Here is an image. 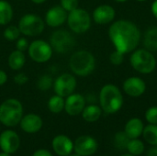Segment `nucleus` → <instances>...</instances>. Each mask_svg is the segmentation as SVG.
Instances as JSON below:
<instances>
[{"instance_id": "nucleus-19", "label": "nucleus", "mask_w": 157, "mask_h": 156, "mask_svg": "<svg viewBox=\"0 0 157 156\" xmlns=\"http://www.w3.org/2000/svg\"><path fill=\"white\" fill-rule=\"evenodd\" d=\"M144 129V125L143 120L139 118H132L127 121L124 128V132L130 139H137L143 134Z\"/></svg>"}, {"instance_id": "nucleus-12", "label": "nucleus", "mask_w": 157, "mask_h": 156, "mask_svg": "<svg viewBox=\"0 0 157 156\" xmlns=\"http://www.w3.org/2000/svg\"><path fill=\"white\" fill-rule=\"evenodd\" d=\"M122 89L126 95L132 97H139L146 91V84L144 79L138 76H131L122 84Z\"/></svg>"}, {"instance_id": "nucleus-26", "label": "nucleus", "mask_w": 157, "mask_h": 156, "mask_svg": "<svg viewBox=\"0 0 157 156\" xmlns=\"http://www.w3.org/2000/svg\"><path fill=\"white\" fill-rule=\"evenodd\" d=\"M127 150L132 155H141L144 153V144L138 138L137 139H131L129 143H128Z\"/></svg>"}, {"instance_id": "nucleus-39", "label": "nucleus", "mask_w": 157, "mask_h": 156, "mask_svg": "<svg viewBox=\"0 0 157 156\" xmlns=\"http://www.w3.org/2000/svg\"><path fill=\"white\" fill-rule=\"evenodd\" d=\"M32 3H34V4H36V5H41V4H43V3H45L47 0H30Z\"/></svg>"}, {"instance_id": "nucleus-4", "label": "nucleus", "mask_w": 157, "mask_h": 156, "mask_svg": "<svg viewBox=\"0 0 157 156\" xmlns=\"http://www.w3.org/2000/svg\"><path fill=\"white\" fill-rule=\"evenodd\" d=\"M23 117L22 103L17 98H7L0 104V122L6 127L19 124Z\"/></svg>"}, {"instance_id": "nucleus-16", "label": "nucleus", "mask_w": 157, "mask_h": 156, "mask_svg": "<svg viewBox=\"0 0 157 156\" xmlns=\"http://www.w3.org/2000/svg\"><path fill=\"white\" fill-rule=\"evenodd\" d=\"M116 17V11L110 5H100L97 6L93 13L92 18L98 25H107L111 23Z\"/></svg>"}, {"instance_id": "nucleus-15", "label": "nucleus", "mask_w": 157, "mask_h": 156, "mask_svg": "<svg viewBox=\"0 0 157 156\" xmlns=\"http://www.w3.org/2000/svg\"><path fill=\"white\" fill-rule=\"evenodd\" d=\"M20 144V139L17 132L11 130H6L0 134V148L7 154L17 152Z\"/></svg>"}, {"instance_id": "nucleus-30", "label": "nucleus", "mask_w": 157, "mask_h": 156, "mask_svg": "<svg viewBox=\"0 0 157 156\" xmlns=\"http://www.w3.org/2000/svg\"><path fill=\"white\" fill-rule=\"evenodd\" d=\"M145 120L149 124L157 125V106L149 108L145 112Z\"/></svg>"}, {"instance_id": "nucleus-17", "label": "nucleus", "mask_w": 157, "mask_h": 156, "mask_svg": "<svg viewBox=\"0 0 157 156\" xmlns=\"http://www.w3.org/2000/svg\"><path fill=\"white\" fill-rule=\"evenodd\" d=\"M41 118L34 113H29L22 117L19 125L23 131L27 133H35L38 132L42 127Z\"/></svg>"}, {"instance_id": "nucleus-40", "label": "nucleus", "mask_w": 157, "mask_h": 156, "mask_svg": "<svg viewBox=\"0 0 157 156\" xmlns=\"http://www.w3.org/2000/svg\"><path fill=\"white\" fill-rule=\"evenodd\" d=\"M0 156H11V155H10V154H7V153L3 152V153H1V154H0Z\"/></svg>"}, {"instance_id": "nucleus-24", "label": "nucleus", "mask_w": 157, "mask_h": 156, "mask_svg": "<svg viewBox=\"0 0 157 156\" xmlns=\"http://www.w3.org/2000/svg\"><path fill=\"white\" fill-rule=\"evenodd\" d=\"M64 102H65L64 97L55 94L54 96L50 97L48 101V108L52 113L54 114L61 113L63 110H64Z\"/></svg>"}, {"instance_id": "nucleus-2", "label": "nucleus", "mask_w": 157, "mask_h": 156, "mask_svg": "<svg viewBox=\"0 0 157 156\" xmlns=\"http://www.w3.org/2000/svg\"><path fill=\"white\" fill-rule=\"evenodd\" d=\"M69 67L75 75L86 77L90 75L96 68V58L92 52L86 50H79L71 55Z\"/></svg>"}, {"instance_id": "nucleus-9", "label": "nucleus", "mask_w": 157, "mask_h": 156, "mask_svg": "<svg viewBox=\"0 0 157 156\" xmlns=\"http://www.w3.org/2000/svg\"><path fill=\"white\" fill-rule=\"evenodd\" d=\"M28 54L32 62L37 63H45L52 59L53 50L49 41L38 39L29 43Z\"/></svg>"}, {"instance_id": "nucleus-13", "label": "nucleus", "mask_w": 157, "mask_h": 156, "mask_svg": "<svg viewBox=\"0 0 157 156\" xmlns=\"http://www.w3.org/2000/svg\"><path fill=\"white\" fill-rule=\"evenodd\" d=\"M74 150L81 156H90L94 154L98 150L97 141L88 135L78 137L74 143Z\"/></svg>"}, {"instance_id": "nucleus-34", "label": "nucleus", "mask_w": 157, "mask_h": 156, "mask_svg": "<svg viewBox=\"0 0 157 156\" xmlns=\"http://www.w3.org/2000/svg\"><path fill=\"white\" fill-rule=\"evenodd\" d=\"M13 80H14L15 84H17L18 86H24L28 83L29 76L25 73H17L13 77Z\"/></svg>"}, {"instance_id": "nucleus-20", "label": "nucleus", "mask_w": 157, "mask_h": 156, "mask_svg": "<svg viewBox=\"0 0 157 156\" xmlns=\"http://www.w3.org/2000/svg\"><path fill=\"white\" fill-rule=\"evenodd\" d=\"M26 63V56L23 51L14 50L7 58V65L12 71H20Z\"/></svg>"}, {"instance_id": "nucleus-11", "label": "nucleus", "mask_w": 157, "mask_h": 156, "mask_svg": "<svg viewBox=\"0 0 157 156\" xmlns=\"http://www.w3.org/2000/svg\"><path fill=\"white\" fill-rule=\"evenodd\" d=\"M67 16L68 12H66L60 5H56L47 10L44 22L50 28H60L66 22Z\"/></svg>"}, {"instance_id": "nucleus-37", "label": "nucleus", "mask_w": 157, "mask_h": 156, "mask_svg": "<svg viewBox=\"0 0 157 156\" xmlns=\"http://www.w3.org/2000/svg\"><path fill=\"white\" fill-rule=\"evenodd\" d=\"M151 11H152V14L154 15V17L157 19V0H155V1L152 3Z\"/></svg>"}, {"instance_id": "nucleus-27", "label": "nucleus", "mask_w": 157, "mask_h": 156, "mask_svg": "<svg viewBox=\"0 0 157 156\" xmlns=\"http://www.w3.org/2000/svg\"><path fill=\"white\" fill-rule=\"evenodd\" d=\"M3 36H4L5 40H6L8 41H16L21 36V32L17 26L9 25L4 29Z\"/></svg>"}, {"instance_id": "nucleus-22", "label": "nucleus", "mask_w": 157, "mask_h": 156, "mask_svg": "<svg viewBox=\"0 0 157 156\" xmlns=\"http://www.w3.org/2000/svg\"><path fill=\"white\" fill-rule=\"evenodd\" d=\"M14 17V9L11 4L6 0H0V26L8 25Z\"/></svg>"}, {"instance_id": "nucleus-14", "label": "nucleus", "mask_w": 157, "mask_h": 156, "mask_svg": "<svg viewBox=\"0 0 157 156\" xmlns=\"http://www.w3.org/2000/svg\"><path fill=\"white\" fill-rule=\"evenodd\" d=\"M86 107V98L79 93H73L66 97L64 110L70 116H77L82 113Z\"/></svg>"}, {"instance_id": "nucleus-43", "label": "nucleus", "mask_w": 157, "mask_h": 156, "mask_svg": "<svg viewBox=\"0 0 157 156\" xmlns=\"http://www.w3.org/2000/svg\"><path fill=\"white\" fill-rule=\"evenodd\" d=\"M121 156H134V155H132V154H131L129 153V154H121Z\"/></svg>"}, {"instance_id": "nucleus-8", "label": "nucleus", "mask_w": 157, "mask_h": 156, "mask_svg": "<svg viewBox=\"0 0 157 156\" xmlns=\"http://www.w3.org/2000/svg\"><path fill=\"white\" fill-rule=\"evenodd\" d=\"M49 43L51 44L53 51L59 54H64L69 52L75 47V40L68 30L57 29L50 36Z\"/></svg>"}, {"instance_id": "nucleus-33", "label": "nucleus", "mask_w": 157, "mask_h": 156, "mask_svg": "<svg viewBox=\"0 0 157 156\" xmlns=\"http://www.w3.org/2000/svg\"><path fill=\"white\" fill-rule=\"evenodd\" d=\"M29 45V42L28 39L25 37H19L16 40V48H17V50H18L20 51L24 52V51H28Z\"/></svg>"}, {"instance_id": "nucleus-35", "label": "nucleus", "mask_w": 157, "mask_h": 156, "mask_svg": "<svg viewBox=\"0 0 157 156\" xmlns=\"http://www.w3.org/2000/svg\"><path fill=\"white\" fill-rule=\"evenodd\" d=\"M7 79H8L7 74L4 70L0 69V86H4L7 82Z\"/></svg>"}, {"instance_id": "nucleus-28", "label": "nucleus", "mask_w": 157, "mask_h": 156, "mask_svg": "<svg viewBox=\"0 0 157 156\" xmlns=\"http://www.w3.org/2000/svg\"><path fill=\"white\" fill-rule=\"evenodd\" d=\"M53 78L50 74H42L37 81V87L40 91H48L53 86Z\"/></svg>"}, {"instance_id": "nucleus-29", "label": "nucleus", "mask_w": 157, "mask_h": 156, "mask_svg": "<svg viewBox=\"0 0 157 156\" xmlns=\"http://www.w3.org/2000/svg\"><path fill=\"white\" fill-rule=\"evenodd\" d=\"M130 140L131 139L127 136V134L124 131L117 132L114 138L115 145L120 150H127V146H128Z\"/></svg>"}, {"instance_id": "nucleus-18", "label": "nucleus", "mask_w": 157, "mask_h": 156, "mask_svg": "<svg viewBox=\"0 0 157 156\" xmlns=\"http://www.w3.org/2000/svg\"><path fill=\"white\" fill-rule=\"evenodd\" d=\"M53 151L60 156H68L74 150L73 142L65 135H57L52 140Z\"/></svg>"}, {"instance_id": "nucleus-31", "label": "nucleus", "mask_w": 157, "mask_h": 156, "mask_svg": "<svg viewBox=\"0 0 157 156\" xmlns=\"http://www.w3.org/2000/svg\"><path fill=\"white\" fill-rule=\"evenodd\" d=\"M124 57H125V54L115 50L109 55V61L113 65H121L124 61Z\"/></svg>"}, {"instance_id": "nucleus-1", "label": "nucleus", "mask_w": 157, "mask_h": 156, "mask_svg": "<svg viewBox=\"0 0 157 156\" xmlns=\"http://www.w3.org/2000/svg\"><path fill=\"white\" fill-rule=\"evenodd\" d=\"M108 33L115 50L123 54L135 51L142 37L138 26L127 19H120L113 22L109 26Z\"/></svg>"}, {"instance_id": "nucleus-7", "label": "nucleus", "mask_w": 157, "mask_h": 156, "mask_svg": "<svg viewBox=\"0 0 157 156\" xmlns=\"http://www.w3.org/2000/svg\"><path fill=\"white\" fill-rule=\"evenodd\" d=\"M91 16L84 8L77 7L68 13L66 23L70 30L75 34H83L91 27Z\"/></svg>"}, {"instance_id": "nucleus-36", "label": "nucleus", "mask_w": 157, "mask_h": 156, "mask_svg": "<svg viewBox=\"0 0 157 156\" xmlns=\"http://www.w3.org/2000/svg\"><path fill=\"white\" fill-rule=\"evenodd\" d=\"M32 156H52V154L48 151V150H44V149H40L36 151Z\"/></svg>"}, {"instance_id": "nucleus-32", "label": "nucleus", "mask_w": 157, "mask_h": 156, "mask_svg": "<svg viewBox=\"0 0 157 156\" xmlns=\"http://www.w3.org/2000/svg\"><path fill=\"white\" fill-rule=\"evenodd\" d=\"M78 4V0H60V6L68 13L77 8Z\"/></svg>"}, {"instance_id": "nucleus-44", "label": "nucleus", "mask_w": 157, "mask_h": 156, "mask_svg": "<svg viewBox=\"0 0 157 156\" xmlns=\"http://www.w3.org/2000/svg\"><path fill=\"white\" fill-rule=\"evenodd\" d=\"M136 1H138V2H144V1H147V0H136Z\"/></svg>"}, {"instance_id": "nucleus-38", "label": "nucleus", "mask_w": 157, "mask_h": 156, "mask_svg": "<svg viewBox=\"0 0 157 156\" xmlns=\"http://www.w3.org/2000/svg\"><path fill=\"white\" fill-rule=\"evenodd\" d=\"M147 156H157V146H154L152 149H150Z\"/></svg>"}, {"instance_id": "nucleus-6", "label": "nucleus", "mask_w": 157, "mask_h": 156, "mask_svg": "<svg viewBox=\"0 0 157 156\" xmlns=\"http://www.w3.org/2000/svg\"><path fill=\"white\" fill-rule=\"evenodd\" d=\"M45 25L44 19L39 15L27 13L19 18L17 27L23 36L37 37L43 32Z\"/></svg>"}, {"instance_id": "nucleus-5", "label": "nucleus", "mask_w": 157, "mask_h": 156, "mask_svg": "<svg viewBox=\"0 0 157 156\" xmlns=\"http://www.w3.org/2000/svg\"><path fill=\"white\" fill-rule=\"evenodd\" d=\"M130 63L136 72L143 74H149L156 67V59L152 51L146 49H138L132 52Z\"/></svg>"}, {"instance_id": "nucleus-10", "label": "nucleus", "mask_w": 157, "mask_h": 156, "mask_svg": "<svg viewBox=\"0 0 157 156\" xmlns=\"http://www.w3.org/2000/svg\"><path fill=\"white\" fill-rule=\"evenodd\" d=\"M76 86L77 82L75 76L69 73H63L54 79L52 87L56 95L66 97L75 93Z\"/></svg>"}, {"instance_id": "nucleus-42", "label": "nucleus", "mask_w": 157, "mask_h": 156, "mask_svg": "<svg viewBox=\"0 0 157 156\" xmlns=\"http://www.w3.org/2000/svg\"><path fill=\"white\" fill-rule=\"evenodd\" d=\"M68 156H81V155H79L78 154H76V153H75V154H70Z\"/></svg>"}, {"instance_id": "nucleus-21", "label": "nucleus", "mask_w": 157, "mask_h": 156, "mask_svg": "<svg viewBox=\"0 0 157 156\" xmlns=\"http://www.w3.org/2000/svg\"><path fill=\"white\" fill-rule=\"evenodd\" d=\"M144 49L154 52L157 51V27L148 28L144 34Z\"/></svg>"}, {"instance_id": "nucleus-41", "label": "nucleus", "mask_w": 157, "mask_h": 156, "mask_svg": "<svg viewBox=\"0 0 157 156\" xmlns=\"http://www.w3.org/2000/svg\"><path fill=\"white\" fill-rule=\"evenodd\" d=\"M116 2H118V3H124V2H126V1H128V0H115Z\"/></svg>"}, {"instance_id": "nucleus-3", "label": "nucleus", "mask_w": 157, "mask_h": 156, "mask_svg": "<svg viewBox=\"0 0 157 156\" xmlns=\"http://www.w3.org/2000/svg\"><path fill=\"white\" fill-rule=\"evenodd\" d=\"M99 104L102 111L107 114L118 112L123 105V96L121 89L112 84L103 86L99 92Z\"/></svg>"}, {"instance_id": "nucleus-25", "label": "nucleus", "mask_w": 157, "mask_h": 156, "mask_svg": "<svg viewBox=\"0 0 157 156\" xmlns=\"http://www.w3.org/2000/svg\"><path fill=\"white\" fill-rule=\"evenodd\" d=\"M143 135L144 140L151 145L157 146V125L149 124L144 127Z\"/></svg>"}, {"instance_id": "nucleus-23", "label": "nucleus", "mask_w": 157, "mask_h": 156, "mask_svg": "<svg viewBox=\"0 0 157 156\" xmlns=\"http://www.w3.org/2000/svg\"><path fill=\"white\" fill-rule=\"evenodd\" d=\"M83 119L87 122H95L99 120L102 114V109L98 105H88L86 106L82 111Z\"/></svg>"}]
</instances>
